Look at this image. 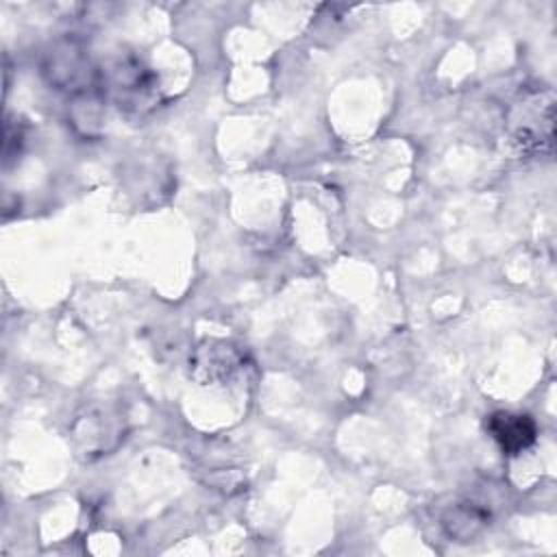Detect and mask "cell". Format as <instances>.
I'll list each match as a JSON object with an SVG mask.
<instances>
[{
    "label": "cell",
    "instance_id": "obj_1",
    "mask_svg": "<svg viewBox=\"0 0 557 557\" xmlns=\"http://www.w3.org/2000/svg\"><path fill=\"white\" fill-rule=\"evenodd\" d=\"M100 91L109 94L120 109L144 113L157 102L154 76L137 59H117L100 70Z\"/></svg>",
    "mask_w": 557,
    "mask_h": 557
},
{
    "label": "cell",
    "instance_id": "obj_2",
    "mask_svg": "<svg viewBox=\"0 0 557 557\" xmlns=\"http://www.w3.org/2000/svg\"><path fill=\"white\" fill-rule=\"evenodd\" d=\"M44 74L57 89L70 94L100 89V70L89 63V57L74 41H65L48 52L44 63Z\"/></svg>",
    "mask_w": 557,
    "mask_h": 557
},
{
    "label": "cell",
    "instance_id": "obj_3",
    "mask_svg": "<svg viewBox=\"0 0 557 557\" xmlns=\"http://www.w3.org/2000/svg\"><path fill=\"white\" fill-rule=\"evenodd\" d=\"M244 357L242 352L224 342H209L200 346L189 359L191 376L200 383H218L226 381L239 366Z\"/></svg>",
    "mask_w": 557,
    "mask_h": 557
},
{
    "label": "cell",
    "instance_id": "obj_4",
    "mask_svg": "<svg viewBox=\"0 0 557 557\" xmlns=\"http://www.w3.org/2000/svg\"><path fill=\"white\" fill-rule=\"evenodd\" d=\"M487 431L492 433L494 442L507 455H520L527 450L537 435L535 422L527 413H511V411H496L487 420Z\"/></svg>",
    "mask_w": 557,
    "mask_h": 557
},
{
    "label": "cell",
    "instance_id": "obj_5",
    "mask_svg": "<svg viewBox=\"0 0 557 557\" xmlns=\"http://www.w3.org/2000/svg\"><path fill=\"white\" fill-rule=\"evenodd\" d=\"M487 520H490L487 509H483L476 503L466 500V503L453 505L450 511L444 516L442 524L450 537H455L459 542H468L487 524Z\"/></svg>",
    "mask_w": 557,
    "mask_h": 557
}]
</instances>
